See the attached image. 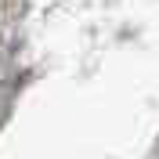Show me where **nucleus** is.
Instances as JSON below:
<instances>
[]
</instances>
